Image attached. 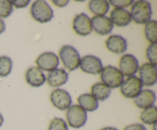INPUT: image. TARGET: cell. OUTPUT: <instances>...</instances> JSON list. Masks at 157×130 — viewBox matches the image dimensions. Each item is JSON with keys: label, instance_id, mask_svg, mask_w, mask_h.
I'll list each match as a JSON object with an SVG mask.
<instances>
[{"label": "cell", "instance_id": "ba28073f", "mask_svg": "<svg viewBox=\"0 0 157 130\" xmlns=\"http://www.w3.org/2000/svg\"><path fill=\"white\" fill-rule=\"evenodd\" d=\"M50 100L55 108L61 111L67 110L72 104L71 96L64 89L54 90L51 93Z\"/></svg>", "mask_w": 157, "mask_h": 130}, {"label": "cell", "instance_id": "2e32d148", "mask_svg": "<svg viewBox=\"0 0 157 130\" xmlns=\"http://www.w3.org/2000/svg\"><path fill=\"white\" fill-rule=\"evenodd\" d=\"M25 80L32 87H40L45 83L46 76L37 67H31L25 72Z\"/></svg>", "mask_w": 157, "mask_h": 130}, {"label": "cell", "instance_id": "836d02e7", "mask_svg": "<svg viewBox=\"0 0 157 130\" xmlns=\"http://www.w3.org/2000/svg\"><path fill=\"white\" fill-rule=\"evenodd\" d=\"M3 122H4V117H3L2 115L0 113V128H1V126L2 125Z\"/></svg>", "mask_w": 157, "mask_h": 130}, {"label": "cell", "instance_id": "f546056e", "mask_svg": "<svg viewBox=\"0 0 157 130\" xmlns=\"http://www.w3.org/2000/svg\"><path fill=\"white\" fill-rule=\"evenodd\" d=\"M124 130H147L145 125L141 123H133L127 125Z\"/></svg>", "mask_w": 157, "mask_h": 130}, {"label": "cell", "instance_id": "4316f807", "mask_svg": "<svg viewBox=\"0 0 157 130\" xmlns=\"http://www.w3.org/2000/svg\"><path fill=\"white\" fill-rule=\"evenodd\" d=\"M147 58L148 59L149 63L156 66L157 64V44H150L147 47L146 51Z\"/></svg>", "mask_w": 157, "mask_h": 130}, {"label": "cell", "instance_id": "7c38bea8", "mask_svg": "<svg viewBox=\"0 0 157 130\" xmlns=\"http://www.w3.org/2000/svg\"><path fill=\"white\" fill-rule=\"evenodd\" d=\"M139 79L143 85L152 87L157 82V68L156 66L150 63H145L139 67Z\"/></svg>", "mask_w": 157, "mask_h": 130}, {"label": "cell", "instance_id": "9a60e30c", "mask_svg": "<svg viewBox=\"0 0 157 130\" xmlns=\"http://www.w3.org/2000/svg\"><path fill=\"white\" fill-rule=\"evenodd\" d=\"M156 99V93L152 90L146 89L142 90L140 94L134 98V103L138 108L145 110L154 106Z\"/></svg>", "mask_w": 157, "mask_h": 130}, {"label": "cell", "instance_id": "5b68a950", "mask_svg": "<svg viewBox=\"0 0 157 130\" xmlns=\"http://www.w3.org/2000/svg\"><path fill=\"white\" fill-rule=\"evenodd\" d=\"M66 119L67 125L71 128H82L87 120V112L79 105H71L67 110Z\"/></svg>", "mask_w": 157, "mask_h": 130}, {"label": "cell", "instance_id": "277c9868", "mask_svg": "<svg viewBox=\"0 0 157 130\" xmlns=\"http://www.w3.org/2000/svg\"><path fill=\"white\" fill-rule=\"evenodd\" d=\"M100 74L102 84L110 89L118 88L124 81V76L119 69L112 65L103 67Z\"/></svg>", "mask_w": 157, "mask_h": 130}, {"label": "cell", "instance_id": "e0dca14e", "mask_svg": "<svg viewBox=\"0 0 157 130\" xmlns=\"http://www.w3.org/2000/svg\"><path fill=\"white\" fill-rule=\"evenodd\" d=\"M110 19L113 24L118 27H126L132 21L130 12L126 9H114L111 11Z\"/></svg>", "mask_w": 157, "mask_h": 130}, {"label": "cell", "instance_id": "4dcf8cb0", "mask_svg": "<svg viewBox=\"0 0 157 130\" xmlns=\"http://www.w3.org/2000/svg\"><path fill=\"white\" fill-rule=\"evenodd\" d=\"M53 4H55V6H58V7L60 8H63L65 7L66 6H67L69 3L68 0H59V1H57V0H53L52 1Z\"/></svg>", "mask_w": 157, "mask_h": 130}, {"label": "cell", "instance_id": "484cf974", "mask_svg": "<svg viewBox=\"0 0 157 130\" xmlns=\"http://www.w3.org/2000/svg\"><path fill=\"white\" fill-rule=\"evenodd\" d=\"M48 130H68V125L65 120L59 117H55L51 120Z\"/></svg>", "mask_w": 157, "mask_h": 130}, {"label": "cell", "instance_id": "5bb4252c", "mask_svg": "<svg viewBox=\"0 0 157 130\" xmlns=\"http://www.w3.org/2000/svg\"><path fill=\"white\" fill-rule=\"evenodd\" d=\"M105 44L109 51L116 54L125 53L127 50V40L119 35H113L109 36L106 41Z\"/></svg>", "mask_w": 157, "mask_h": 130}, {"label": "cell", "instance_id": "d6986e66", "mask_svg": "<svg viewBox=\"0 0 157 130\" xmlns=\"http://www.w3.org/2000/svg\"><path fill=\"white\" fill-rule=\"evenodd\" d=\"M78 102L81 108L86 112H94L99 106L98 100L90 93H84L78 97Z\"/></svg>", "mask_w": 157, "mask_h": 130}, {"label": "cell", "instance_id": "8992f818", "mask_svg": "<svg viewBox=\"0 0 157 130\" xmlns=\"http://www.w3.org/2000/svg\"><path fill=\"white\" fill-rule=\"evenodd\" d=\"M142 82L139 77L132 76L124 80L121 85V92L123 96L129 99H134L143 90Z\"/></svg>", "mask_w": 157, "mask_h": 130}, {"label": "cell", "instance_id": "d4e9b609", "mask_svg": "<svg viewBox=\"0 0 157 130\" xmlns=\"http://www.w3.org/2000/svg\"><path fill=\"white\" fill-rule=\"evenodd\" d=\"M13 12V6L12 1L0 0V18H6L10 16Z\"/></svg>", "mask_w": 157, "mask_h": 130}, {"label": "cell", "instance_id": "3957f363", "mask_svg": "<svg viewBox=\"0 0 157 130\" xmlns=\"http://www.w3.org/2000/svg\"><path fill=\"white\" fill-rule=\"evenodd\" d=\"M32 18L39 23L49 22L54 17V12L48 3L44 0L34 2L30 9Z\"/></svg>", "mask_w": 157, "mask_h": 130}, {"label": "cell", "instance_id": "d6a6232c", "mask_svg": "<svg viewBox=\"0 0 157 130\" xmlns=\"http://www.w3.org/2000/svg\"><path fill=\"white\" fill-rule=\"evenodd\" d=\"M99 130H119V129H117V128H115V127L107 126V127H104V128H101V129Z\"/></svg>", "mask_w": 157, "mask_h": 130}, {"label": "cell", "instance_id": "44dd1931", "mask_svg": "<svg viewBox=\"0 0 157 130\" xmlns=\"http://www.w3.org/2000/svg\"><path fill=\"white\" fill-rule=\"evenodd\" d=\"M90 94L98 100L104 101L108 99L111 93V89L109 88L102 83H96L90 88Z\"/></svg>", "mask_w": 157, "mask_h": 130}, {"label": "cell", "instance_id": "ffe728a7", "mask_svg": "<svg viewBox=\"0 0 157 130\" xmlns=\"http://www.w3.org/2000/svg\"><path fill=\"white\" fill-rule=\"evenodd\" d=\"M88 8L95 16H105L110 10V3L107 0H91L89 2Z\"/></svg>", "mask_w": 157, "mask_h": 130}, {"label": "cell", "instance_id": "ac0fdd59", "mask_svg": "<svg viewBox=\"0 0 157 130\" xmlns=\"http://www.w3.org/2000/svg\"><path fill=\"white\" fill-rule=\"evenodd\" d=\"M47 82L52 87H59L64 85L68 80V73L65 70L61 68H57L49 72L48 74Z\"/></svg>", "mask_w": 157, "mask_h": 130}, {"label": "cell", "instance_id": "83f0119b", "mask_svg": "<svg viewBox=\"0 0 157 130\" xmlns=\"http://www.w3.org/2000/svg\"><path fill=\"white\" fill-rule=\"evenodd\" d=\"M134 2L133 0H110L109 1L110 5L115 8V9H125L128 6L133 5Z\"/></svg>", "mask_w": 157, "mask_h": 130}, {"label": "cell", "instance_id": "f1b7e54d", "mask_svg": "<svg viewBox=\"0 0 157 130\" xmlns=\"http://www.w3.org/2000/svg\"><path fill=\"white\" fill-rule=\"evenodd\" d=\"M30 3V0H13L12 1V6L16 9H23L26 8Z\"/></svg>", "mask_w": 157, "mask_h": 130}, {"label": "cell", "instance_id": "52a82bcc", "mask_svg": "<svg viewBox=\"0 0 157 130\" xmlns=\"http://www.w3.org/2000/svg\"><path fill=\"white\" fill-rule=\"evenodd\" d=\"M139 61L134 55L131 54H126L123 55L119 61V70L123 76H135L139 70Z\"/></svg>", "mask_w": 157, "mask_h": 130}, {"label": "cell", "instance_id": "9c48e42d", "mask_svg": "<svg viewBox=\"0 0 157 130\" xmlns=\"http://www.w3.org/2000/svg\"><path fill=\"white\" fill-rule=\"evenodd\" d=\"M59 58L53 52H44L35 60L37 67L42 71L51 72L58 68L59 65Z\"/></svg>", "mask_w": 157, "mask_h": 130}, {"label": "cell", "instance_id": "603a6c76", "mask_svg": "<svg viewBox=\"0 0 157 130\" xmlns=\"http://www.w3.org/2000/svg\"><path fill=\"white\" fill-rule=\"evenodd\" d=\"M145 37L151 44L156 43L157 41V21L156 20H150L145 24L144 28Z\"/></svg>", "mask_w": 157, "mask_h": 130}, {"label": "cell", "instance_id": "7402d4cb", "mask_svg": "<svg viewBox=\"0 0 157 130\" xmlns=\"http://www.w3.org/2000/svg\"><path fill=\"white\" fill-rule=\"evenodd\" d=\"M141 122L145 125H153L157 122V108L156 106L143 110L140 115Z\"/></svg>", "mask_w": 157, "mask_h": 130}, {"label": "cell", "instance_id": "4fadbf2b", "mask_svg": "<svg viewBox=\"0 0 157 130\" xmlns=\"http://www.w3.org/2000/svg\"><path fill=\"white\" fill-rule=\"evenodd\" d=\"M92 29L100 35H107L113 31V24L107 16H94L90 18Z\"/></svg>", "mask_w": 157, "mask_h": 130}, {"label": "cell", "instance_id": "7a4b0ae2", "mask_svg": "<svg viewBox=\"0 0 157 130\" xmlns=\"http://www.w3.org/2000/svg\"><path fill=\"white\" fill-rule=\"evenodd\" d=\"M59 57L68 71H74L79 67L81 56L78 50L73 46H62L59 50Z\"/></svg>", "mask_w": 157, "mask_h": 130}, {"label": "cell", "instance_id": "6da1fadb", "mask_svg": "<svg viewBox=\"0 0 157 130\" xmlns=\"http://www.w3.org/2000/svg\"><path fill=\"white\" fill-rule=\"evenodd\" d=\"M132 20L136 24H146L151 20L153 9L149 2L140 0L133 3L130 9Z\"/></svg>", "mask_w": 157, "mask_h": 130}, {"label": "cell", "instance_id": "30bf717a", "mask_svg": "<svg viewBox=\"0 0 157 130\" xmlns=\"http://www.w3.org/2000/svg\"><path fill=\"white\" fill-rule=\"evenodd\" d=\"M79 67L84 73L89 74H100L103 69L101 60L94 55H86L81 58Z\"/></svg>", "mask_w": 157, "mask_h": 130}, {"label": "cell", "instance_id": "1f68e13d", "mask_svg": "<svg viewBox=\"0 0 157 130\" xmlns=\"http://www.w3.org/2000/svg\"><path fill=\"white\" fill-rule=\"evenodd\" d=\"M6 31V24L2 18H0V35Z\"/></svg>", "mask_w": 157, "mask_h": 130}, {"label": "cell", "instance_id": "cb8c5ba5", "mask_svg": "<svg viewBox=\"0 0 157 130\" xmlns=\"http://www.w3.org/2000/svg\"><path fill=\"white\" fill-rule=\"evenodd\" d=\"M12 61L9 57H0V76L6 77L9 76L12 72Z\"/></svg>", "mask_w": 157, "mask_h": 130}, {"label": "cell", "instance_id": "8fae6325", "mask_svg": "<svg viewBox=\"0 0 157 130\" xmlns=\"http://www.w3.org/2000/svg\"><path fill=\"white\" fill-rule=\"evenodd\" d=\"M72 27L75 33L80 36H87L93 32L90 17L85 13L75 15L73 19Z\"/></svg>", "mask_w": 157, "mask_h": 130}, {"label": "cell", "instance_id": "e575fe53", "mask_svg": "<svg viewBox=\"0 0 157 130\" xmlns=\"http://www.w3.org/2000/svg\"><path fill=\"white\" fill-rule=\"evenodd\" d=\"M156 123L154 124V125H153V129L156 130Z\"/></svg>", "mask_w": 157, "mask_h": 130}]
</instances>
